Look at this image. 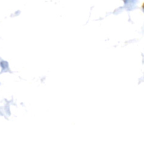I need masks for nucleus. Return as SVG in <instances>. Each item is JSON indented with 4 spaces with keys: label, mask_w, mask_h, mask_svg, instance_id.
<instances>
[{
    "label": "nucleus",
    "mask_w": 144,
    "mask_h": 144,
    "mask_svg": "<svg viewBox=\"0 0 144 144\" xmlns=\"http://www.w3.org/2000/svg\"><path fill=\"white\" fill-rule=\"evenodd\" d=\"M142 9H143V11L144 12V3L143 4V5H142Z\"/></svg>",
    "instance_id": "1"
}]
</instances>
